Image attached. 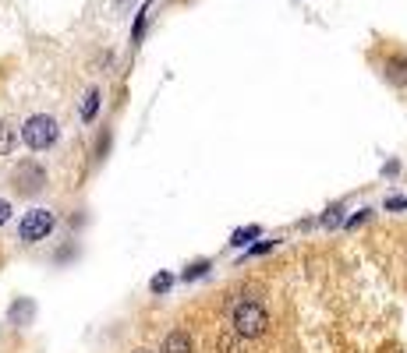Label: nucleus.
<instances>
[{
	"mask_svg": "<svg viewBox=\"0 0 407 353\" xmlns=\"http://www.w3.org/2000/svg\"><path fill=\"white\" fill-rule=\"evenodd\" d=\"M22 138H25V145H29L32 152H43V149H50V145L57 142V120L47 117V113H36V117L25 120Z\"/></svg>",
	"mask_w": 407,
	"mask_h": 353,
	"instance_id": "nucleus-1",
	"label": "nucleus"
},
{
	"mask_svg": "<svg viewBox=\"0 0 407 353\" xmlns=\"http://www.w3.org/2000/svg\"><path fill=\"white\" fill-rule=\"evenodd\" d=\"M159 353H191V335H188L184 328L170 332V335L163 339V349H159Z\"/></svg>",
	"mask_w": 407,
	"mask_h": 353,
	"instance_id": "nucleus-6",
	"label": "nucleus"
},
{
	"mask_svg": "<svg viewBox=\"0 0 407 353\" xmlns=\"http://www.w3.org/2000/svg\"><path fill=\"white\" fill-rule=\"evenodd\" d=\"M206 268H209L206 261H198V265H191V268L184 272V279H195V275H202V272H206Z\"/></svg>",
	"mask_w": 407,
	"mask_h": 353,
	"instance_id": "nucleus-11",
	"label": "nucleus"
},
{
	"mask_svg": "<svg viewBox=\"0 0 407 353\" xmlns=\"http://www.w3.org/2000/svg\"><path fill=\"white\" fill-rule=\"evenodd\" d=\"M170 283H174L170 275H156V279H152V293H163V290H170Z\"/></svg>",
	"mask_w": 407,
	"mask_h": 353,
	"instance_id": "nucleus-10",
	"label": "nucleus"
},
{
	"mask_svg": "<svg viewBox=\"0 0 407 353\" xmlns=\"http://www.w3.org/2000/svg\"><path fill=\"white\" fill-rule=\"evenodd\" d=\"M393 244V258L386 265V272L393 275V283L407 293V230H400V240H389Z\"/></svg>",
	"mask_w": 407,
	"mask_h": 353,
	"instance_id": "nucleus-4",
	"label": "nucleus"
},
{
	"mask_svg": "<svg viewBox=\"0 0 407 353\" xmlns=\"http://www.w3.org/2000/svg\"><path fill=\"white\" fill-rule=\"evenodd\" d=\"M96 110H99V92L89 89V92H85V103H82V120L92 124V120H96Z\"/></svg>",
	"mask_w": 407,
	"mask_h": 353,
	"instance_id": "nucleus-8",
	"label": "nucleus"
},
{
	"mask_svg": "<svg viewBox=\"0 0 407 353\" xmlns=\"http://www.w3.org/2000/svg\"><path fill=\"white\" fill-rule=\"evenodd\" d=\"M11 219V202H4V198H0V226H4Z\"/></svg>",
	"mask_w": 407,
	"mask_h": 353,
	"instance_id": "nucleus-12",
	"label": "nucleus"
},
{
	"mask_svg": "<svg viewBox=\"0 0 407 353\" xmlns=\"http://www.w3.org/2000/svg\"><path fill=\"white\" fill-rule=\"evenodd\" d=\"M142 353H145V349H142Z\"/></svg>",
	"mask_w": 407,
	"mask_h": 353,
	"instance_id": "nucleus-13",
	"label": "nucleus"
},
{
	"mask_svg": "<svg viewBox=\"0 0 407 353\" xmlns=\"http://www.w3.org/2000/svg\"><path fill=\"white\" fill-rule=\"evenodd\" d=\"M11 184H15V191H18V194H36V191H43V187H47V170H43L40 163L25 159V163H18V170H15Z\"/></svg>",
	"mask_w": 407,
	"mask_h": 353,
	"instance_id": "nucleus-2",
	"label": "nucleus"
},
{
	"mask_svg": "<svg viewBox=\"0 0 407 353\" xmlns=\"http://www.w3.org/2000/svg\"><path fill=\"white\" fill-rule=\"evenodd\" d=\"M15 145H18V131L8 120H0V156H11Z\"/></svg>",
	"mask_w": 407,
	"mask_h": 353,
	"instance_id": "nucleus-7",
	"label": "nucleus"
},
{
	"mask_svg": "<svg viewBox=\"0 0 407 353\" xmlns=\"http://www.w3.org/2000/svg\"><path fill=\"white\" fill-rule=\"evenodd\" d=\"M382 78L396 89H407V54L403 50H386L382 61Z\"/></svg>",
	"mask_w": 407,
	"mask_h": 353,
	"instance_id": "nucleus-5",
	"label": "nucleus"
},
{
	"mask_svg": "<svg viewBox=\"0 0 407 353\" xmlns=\"http://www.w3.org/2000/svg\"><path fill=\"white\" fill-rule=\"evenodd\" d=\"M50 230H54V212H47V209H32V212L22 219L18 237H22L25 244H36V240H47Z\"/></svg>",
	"mask_w": 407,
	"mask_h": 353,
	"instance_id": "nucleus-3",
	"label": "nucleus"
},
{
	"mask_svg": "<svg viewBox=\"0 0 407 353\" xmlns=\"http://www.w3.org/2000/svg\"><path fill=\"white\" fill-rule=\"evenodd\" d=\"M29 314H32V304H29V300H22V304H15V311H11V318H15V321H25Z\"/></svg>",
	"mask_w": 407,
	"mask_h": 353,
	"instance_id": "nucleus-9",
	"label": "nucleus"
}]
</instances>
